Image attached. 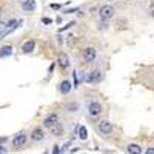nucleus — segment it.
<instances>
[{
	"label": "nucleus",
	"mask_w": 154,
	"mask_h": 154,
	"mask_svg": "<svg viewBox=\"0 0 154 154\" xmlns=\"http://www.w3.org/2000/svg\"><path fill=\"white\" fill-rule=\"evenodd\" d=\"M86 111L91 117H99V116L103 112V106H102L100 102L91 100V102H88V105H86Z\"/></svg>",
	"instance_id": "nucleus-1"
},
{
	"label": "nucleus",
	"mask_w": 154,
	"mask_h": 154,
	"mask_svg": "<svg viewBox=\"0 0 154 154\" xmlns=\"http://www.w3.org/2000/svg\"><path fill=\"white\" fill-rule=\"evenodd\" d=\"M102 79H103V74H102L100 69H93L91 72L85 74V82L88 83H99L102 82Z\"/></svg>",
	"instance_id": "nucleus-2"
},
{
	"label": "nucleus",
	"mask_w": 154,
	"mask_h": 154,
	"mask_svg": "<svg viewBox=\"0 0 154 154\" xmlns=\"http://www.w3.org/2000/svg\"><path fill=\"white\" fill-rule=\"evenodd\" d=\"M82 57H83V60H85L86 63L94 62V60H96V57H97V49H96V48H93V46L85 48V49H83V53H82Z\"/></svg>",
	"instance_id": "nucleus-3"
},
{
	"label": "nucleus",
	"mask_w": 154,
	"mask_h": 154,
	"mask_svg": "<svg viewBox=\"0 0 154 154\" xmlns=\"http://www.w3.org/2000/svg\"><path fill=\"white\" fill-rule=\"evenodd\" d=\"M114 12H116V11H114L112 6L105 5V6H102V8L99 9V16H100L102 20H109V19L114 17Z\"/></svg>",
	"instance_id": "nucleus-4"
},
{
	"label": "nucleus",
	"mask_w": 154,
	"mask_h": 154,
	"mask_svg": "<svg viewBox=\"0 0 154 154\" xmlns=\"http://www.w3.org/2000/svg\"><path fill=\"white\" fill-rule=\"evenodd\" d=\"M97 130H99V133H102V134L109 136V134L112 133V130H114V126H112V123H111L109 120H102V122H99V125H97Z\"/></svg>",
	"instance_id": "nucleus-5"
},
{
	"label": "nucleus",
	"mask_w": 154,
	"mask_h": 154,
	"mask_svg": "<svg viewBox=\"0 0 154 154\" xmlns=\"http://www.w3.org/2000/svg\"><path fill=\"white\" fill-rule=\"evenodd\" d=\"M57 123H59V116H57L56 112L48 114L46 117L43 119V126H45V128H49V130H51L54 125H57Z\"/></svg>",
	"instance_id": "nucleus-6"
},
{
	"label": "nucleus",
	"mask_w": 154,
	"mask_h": 154,
	"mask_svg": "<svg viewBox=\"0 0 154 154\" xmlns=\"http://www.w3.org/2000/svg\"><path fill=\"white\" fill-rule=\"evenodd\" d=\"M20 6L25 12H34L37 9V2L35 0H22Z\"/></svg>",
	"instance_id": "nucleus-7"
},
{
	"label": "nucleus",
	"mask_w": 154,
	"mask_h": 154,
	"mask_svg": "<svg viewBox=\"0 0 154 154\" xmlns=\"http://www.w3.org/2000/svg\"><path fill=\"white\" fill-rule=\"evenodd\" d=\"M26 140H28V134L26 133H19L14 139H12V145H14L16 148L23 146L25 143H26Z\"/></svg>",
	"instance_id": "nucleus-8"
},
{
	"label": "nucleus",
	"mask_w": 154,
	"mask_h": 154,
	"mask_svg": "<svg viewBox=\"0 0 154 154\" xmlns=\"http://www.w3.org/2000/svg\"><path fill=\"white\" fill-rule=\"evenodd\" d=\"M57 63H59V66H60L62 69H68L69 65H71L68 54H66V53H60V54H59V59H57Z\"/></svg>",
	"instance_id": "nucleus-9"
},
{
	"label": "nucleus",
	"mask_w": 154,
	"mask_h": 154,
	"mask_svg": "<svg viewBox=\"0 0 154 154\" xmlns=\"http://www.w3.org/2000/svg\"><path fill=\"white\" fill-rule=\"evenodd\" d=\"M72 88H74V85H72L69 80H62L60 85H59V91H60V94L66 96V94L71 93V89H72Z\"/></svg>",
	"instance_id": "nucleus-10"
},
{
	"label": "nucleus",
	"mask_w": 154,
	"mask_h": 154,
	"mask_svg": "<svg viewBox=\"0 0 154 154\" xmlns=\"http://www.w3.org/2000/svg\"><path fill=\"white\" fill-rule=\"evenodd\" d=\"M43 139H45V131L42 130L40 126L34 128L32 133H31V140H34V142H42Z\"/></svg>",
	"instance_id": "nucleus-11"
},
{
	"label": "nucleus",
	"mask_w": 154,
	"mask_h": 154,
	"mask_svg": "<svg viewBox=\"0 0 154 154\" xmlns=\"http://www.w3.org/2000/svg\"><path fill=\"white\" fill-rule=\"evenodd\" d=\"M72 77H74V88L77 89V88L80 86L82 80L85 79V74H83L82 71H77V69H74V72H72Z\"/></svg>",
	"instance_id": "nucleus-12"
},
{
	"label": "nucleus",
	"mask_w": 154,
	"mask_h": 154,
	"mask_svg": "<svg viewBox=\"0 0 154 154\" xmlns=\"http://www.w3.org/2000/svg\"><path fill=\"white\" fill-rule=\"evenodd\" d=\"M12 51H14V48H12L11 45L0 46V59H6V57L12 56Z\"/></svg>",
	"instance_id": "nucleus-13"
},
{
	"label": "nucleus",
	"mask_w": 154,
	"mask_h": 154,
	"mask_svg": "<svg viewBox=\"0 0 154 154\" xmlns=\"http://www.w3.org/2000/svg\"><path fill=\"white\" fill-rule=\"evenodd\" d=\"M35 48V42L34 40H28V42H25L22 45V51H23V54H31L32 51Z\"/></svg>",
	"instance_id": "nucleus-14"
},
{
	"label": "nucleus",
	"mask_w": 154,
	"mask_h": 154,
	"mask_svg": "<svg viewBox=\"0 0 154 154\" xmlns=\"http://www.w3.org/2000/svg\"><path fill=\"white\" fill-rule=\"evenodd\" d=\"M126 152L128 154H142V146L137 143H128L126 145Z\"/></svg>",
	"instance_id": "nucleus-15"
},
{
	"label": "nucleus",
	"mask_w": 154,
	"mask_h": 154,
	"mask_svg": "<svg viewBox=\"0 0 154 154\" xmlns=\"http://www.w3.org/2000/svg\"><path fill=\"white\" fill-rule=\"evenodd\" d=\"M77 136H79V139L83 140V142L88 139V130H86L85 125H80L79 128H77Z\"/></svg>",
	"instance_id": "nucleus-16"
},
{
	"label": "nucleus",
	"mask_w": 154,
	"mask_h": 154,
	"mask_svg": "<svg viewBox=\"0 0 154 154\" xmlns=\"http://www.w3.org/2000/svg\"><path fill=\"white\" fill-rule=\"evenodd\" d=\"M51 133H53V136H56V137H60L63 134V125L59 122L57 125H54L53 128H51Z\"/></svg>",
	"instance_id": "nucleus-17"
},
{
	"label": "nucleus",
	"mask_w": 154,
	"mask_h": 154,
	"mask_svg": "<svg viewBox=\"0 0 154 154\" xmlns=\"http://www.w3.org/2000/svg\"><path fill=\"white\" fill-rule=\"evenodd\" d=\"M65 109L68 111V112H77L80 109V105L77 103V102H72V103H68V105H65Z\"/></svg>",
	"instance_id": "nucleus-18"
},
{
	"label": "nucleus",
	"mask_w": 154,
	"mask_h": 154,
	"mask_svg": "<svg viewBox=\"0 0 154 154\" xmlns=\"http://www.w3.org/2000/svg\"><path fill=\"white\" fill-rule=\"evenodd\" d=\"M72 25H75V22H69L68 25H65V26H63V28H60L59 31H60V32H62V31H65V29H68V28H71V26H72Z\"/></svg>",
	"instance_id": "nucleus-19"
},
{
	"label": "nucleus",
	"mask_w": 154,
	"mask_h": 154,
	"mask_svg": "<svg viewBox=\"0 0 154 154\" xmlns=\"http://www.w3.org/2000/svg\"><path fill=\"white\" fill-rule=\"evenodd\" d=\"M5 28H6V23L5 22H0V35L3 34V31H5Z\"/></svg>",
	"instance_id": "nucleus-20"
},
{
	"label": "nucleus",
	"mask_w": 154,
	"mask_h": 154,
	"mask_svg": "<svg viewBox=\"0 0 154 154\" xmlns=\"http://www.w3.org/2000/svg\"><path fill=\"white\" fill-rule=\"evenodd\" d=\"M42 23H45V25H51V23H53V20L48 19V17H43V19H42Z\"/></svg>",
	"instance_id": "nucleus-21"
},
{
	"label": "nucleus",
	"mask_w": 154,
	"mask_h": 154,
	"mask_svg": "<svg viewBox=\"0 0 154 154\" xmlns=\"http://www.w3.org/2000/svg\"><path fill=\"white\" fill-rule=\"evenodd\" d=\"M145 154H154V146H149V148H146Z\"/></svg>",
	"instance_id": "nucleus-22"
},
{
	"label": "nucleus",
	"mask_w": 154,
	"mask_h": 154,
	"mask_svg": "<svg viewBox=\"0 0 154 154\" xmlns=\"http://www.w3.org/2000/svg\"><path fill=\"white\" fill-rule=\"evenodd\" d=\"M51 8H53V9H60V8H62V5H57V3H54V5H51Z\"/></svg>",
	"instance_id": "nucleus-23"
},
{
	"label": "nucleus",
	"mask_w": 154,
	"mask_h": 154,
	"mask_svg": "<svg viewBox=\"0 0 154 154\" xmlns=\"http://www.w3.org/2000/svg\"><path fill=\"white\" fill-rule=\"evenodd\" d=\"M148 14H149L151 17H154V6H151V8H149V12H148Z\"/></svg>",
	"instance_id": "nucleus-24"
},
{
	"label": "nucleus",
	"mask_w": 154,
	"mask_h": 154,
	"mask_svg": "<svg viewBox=\"0 0 154 154\" xmlns=\"http://www.w3.org/2000/svg\"><path fill=\"white\" fill-rule=\"evenodd\" d=\"M54 66H56V63H53V65L49 66V69H48V71H49V72H53V71H54Z\"/></svg>",
	"instance_id": "nucleus-25"
},
{
	"label": "nucleus",
	"mask_w": 154,
	"mask_h": 154,
	"mask_svg": "<svg viewBox=\"0 0 154 154\" xmlns=\"http://www.w3.org/2000/svg\"><path fill=\"white\" fill-rule=\"evenodd\" d=\"M53 154H59V146H54V152Z\"/></svg>",
	"instance_id": "nucleus-26"
},
{
	"label": "nucleus",
	"mask_w": 154,
	"mask_h": 154,
	"mask_svg": "<svg viewBox=\"0 0 154 154\" xmlns=\"http://www.w3.org/2000/svg\"><path fill=\"white\" fill-rule=\"evenodd\" d=\"M0 16H2V6H0Z\"/></svg>",
	"instance_id": "nucleus-27"
},
{
	"label": "nucleus",
	"mask_w": 154,
	"mask_h": 154,
	"mask_svg": "<svg viewBox=\"0 0 154 154\" xmlns=\"http://www.w3.org/2000/svg\"><path fill=\"white\" fill-rule=\"evenodd\" d=\"M109 2H111V0H109Z\"/></svg>",
	"instance_id": "nucleus-28"
}]
</instances>
